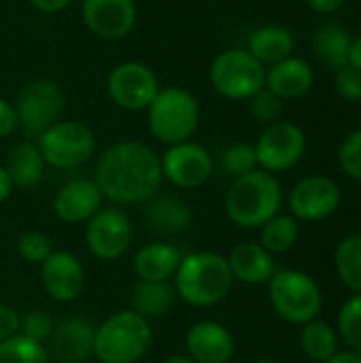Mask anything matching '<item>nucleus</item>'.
I'll list each match as a JSON object with an SVG mask.
<instances>
[{
  "mask_svg": "<svg viewBox=\"0 0 361 363\" xmlns=\"http://www.w3.org/2000/svg\"><path fill=\"white\" fill-rule=\"evenodd\" d=\"M228 264H230L234 281H240L247 285H266L277 272L272 253H268L262 245H255V242L238 245L230 253Z\"/></svg>",
  "mask_w": 361,
  "mask_h": 363,
  "instance_id": "nucleus-21",
  "label": "nucleus"
},
{
  "mask_svg": "<svg viewBox=\"0 0 361 363\" xmlns=\"http://www.w3.org/2000/svg\"><path fill=\"white\" fill-rule=\"evenodd\" d=\"M249 104H251V113L257 121H264V123H274L279 121L281 113H283V100L279 96H274L272 91H268L266 87L260 89L255 96L249 98Z\"/></svg>",
  "mask_w": 361,
  "mask_h": 363,
  "instance_id": "nucleus-36",
  "label": "nucleus"
},
{
  "mask_svg": "<svg viewBox=\"0 0 361 363\" xmlns=\"http://www.w3.org/2000/svg\"><path fill=\"white\" fill-rule=\"evenodd\" d=\"M81 19L94 36L119 40L134 30L138 6L136 0H81Z\"/></svg>",
  "mask_w": 361,
  "mask_h": 363,
  "instance_id": "nucleus-15",
  "label": "nucleus"
},
{
  "mask_svg": "<svg viewBox=\"0 0 361 363\" xmlns=\"http://www.w3.org/2000/svg\"><path fill=\"white\" fill-rule=\"evenodd\" d=\"M160 77L157 72L140 62V60H126L111 68L106 77V94L115 106L136 113L147 111L155 94L160 91Z\"/></svg>",
  "mask_w": 361,
  "mask_h": 363,
  "instance_id": "nucleus-10",
  "label": "nucleus"
},
{
  "mask_svg": "<svg viewBox=\"0 0 361 363\" xmlns=\"http://www.w3.org/2000/svg\"><path fill=\"white\" fill-rule=\"evenodd\" d=\"M40 279L47 296L60 304L77 300L85 287V270L70 251H53L40 264Z\"/></svg>",
  "mask_w": 361,
  "mask_h": 363,
  "instance_id": "nucleus-17",
  "label": "nucleus"
},
{
  "mask_svg": "<svg viewBox=\"0 0 361 363\" xmlns=\"http://www.w3.org/2000/svg\"><path fill=\"white\" fill-rule=\"evenodd\" d=\"M257 153V166L270 174L291 170L306 151V136L300 125L291 121L270 123L253 145Z\"/></svg>",
  "mask_w": 361,
  "mask_h": 363,
  "instance_id": "nucleus-11",
  "label": "nucleus"
},
{
  "mask_svg": "<svg viewBox=\"0 0 361 363\" xmlns=\"http://www.w3.org/2000/svg\"><path fill=\"white\" fill-rule=\"evenodd\" d=\"M300 347L313 362L326 363L338 353V336L332 325L323 321H309L300 332Z\"/></svg>",
  "mask_w": 361,
  "mask_h": 363,
  "instance_id": "nucleus-28",
  "label": "nucleus"
},
{
  "mask_svg": "<svg viewBox=\"0 0 361 363\" xmlns=\"http://www.w3.org/2000/svg\"><path fill=\"white\" fill-rule=\"evenodd\" d=\"M287 204L291 217L302 221H321L336 213L340 204V187L330 177L311 174L291 187Z\"/></svg>",
  "mask_w": 361,
  "mask_h": 363,
  "instance_id": "nucleus-14",
  "label": "nucleus"
},
{
  "mask_svg": "<svg viewBox=\"0 0 361 363\" xmlns=\"http://www.w3.org/2000/svg\"><path fill=\"white\" fill-rule=\"evenodd\" d=\"M51 332H53V319L43 313V311H32L28 313L21 323H19V334L45 345L49 338H51Z\"/></svg>",
  "mask_w": 361,
  "mask_h": 363,
  "instance_id": "nucleus-37",
  "label": "nucleus"
},
{
  "mask_svg": "<svg viewBox=\"0 0 361 363\" xmlns=\"http://www.w3.org/2000/svg\"><path fill=\"white\" fill-rule=\"evenodd\" d=\"M221 166L228 174H232L234 179L249 174L253 170H257V153L255 147L249 143H236L230 145L223 153H221Z\"/></svg>",
  "mask_w": 361,
  "mask_h": 363,
  "instance_id": "nucleus-32",
  "label": "nucleus"
},
{
  "mask_svg": "<svg viewBox=\"0 0 361 363\" xmlns=\"http://www.w3.org/2000/svg\"><path fill=\"white\" fill-rule=\"evenodd\" d=\"M228 363H232V362H228Z\"/></svg>",
  "mask_w": 361,
  "mask_h": 363,
  "instance_id": "nucleus-48",
  "label": "nucleus"
},
{
  "mask_svg": "<svg viewBox=\"0 0 361 363\" xmlns=\"http://www.w3.org/2000/svg\"><path fill=\"white\" fill-rule=\"evenodd\" d=\"M300 228L298 219L291 215H274L268 223L262 225V247L268 253H285L298 240Z\"/></svg>",
  "mask_w": 361,
  "mask_h": 363,
  "instance_id": "nucleus-30",
  "label": "nucleus"
},
{
  "mask_svg": "<svg viewBox=\"0 0 361 363\" xmlns=\"http://www.w3.org/2000/svg\"><path fill=\"white\" fill-rule=\"evenodd\" d=\"M36 145L47 166L57 170H74L94 157L96 134L83 121L60 119L36 138Z\"/></svg>",
  "mask_w": 361,
  "mask_h": 363,
  "instance_id": "nucleus-8",
  "label": "nucleus"
},
{
  "mask_svg": "<svg viewBox=\"0 0 361 363\" xmlns=\"http://www.w3.org/2000/svg\"><path fill=\"white\" fill-rule=\"evenodd\" d=\"M145 223L160 236L181 234L191 223V206L179 196H153L145 208Z\"/></svg>",
  "mask_w": 361,
  "mask_h": 363,
  "instance_id": "nucleus-22",
  "label": "nucleus"
},
{
  "mask_svg": "<svg viewBox=\"0 0 361 363\" xmlns=\"http://www.w3.org/2000/svg\"><path fill=\"white\" fill-rule=\"evenodd\" d=\"M334 264L340 281L355 294H361V234L340 240Z\"/></svg>",
  "mask_w": 361,
  "mask_h": 363,
  "instance_id": "nucleus-29",
  "label": "nucleus"
},
{
  "mask_svg": "<svg viewBox=\"0 0 361 363\" xmlns=\"http://www.w3.org/2000/svg\"><path fill=\"white\" fill-rule=\"evenodd\" d=\"M338 330L351 351L361 353V294L343 304L338 313Z\"/></svg>",
  "mask_w": 361,
  "mask_h": 363,
  "instance_id": "nucleus-33",
  "label": "nucleus"
},
{
  "mask_svg": "<svg viewBox=\"0 0 361 363\" xmlns=\"http://www.w3.org/2000/svg\"><path fill=\"white\" fill-rule=\"evenodd\" d=\"M153 347L151 323L138 313L119 311L96 328L94 355L102 363H136Z\"/></svg>",
  "mask_w": 361,
  "mask_h": 363,
  "instance_id": "nucleus-5",
  "label": "nucleus"
},
{
  "mask_svg": "<svg viewBox=\"0 0 361 363\" xmlns=\"http://www.w3.org/2000/svg\"><path fill=\"white\" fill-rule=\"evenodd\" d=\"M326 363H361V353L360 351H338Z\"/></svg>",
  "mask_w": 361,
  "mask_h": 363,
  "instance_id": "nucleus-44",
  "label": "nucleus"
},
{
  "mask_svg": "<svg viewBox=\"0 0 361 363\" xmlns=\"http://www.w3.org/2000/svg\"><path fill=\"white\" fill-rule=\"evenodd\" d=\"M315 83V70L304 57H285L266 70V83L264 87L285 100H298L306 96L313 89Z\"/></svg>",
  "mask_w": 361,
  "mask_h": 363,
  "instance_id": "nucleus-20",
  "label": "nucleus"
},
{
  "mask_svg": "<svg viewBox=\"0 0 361 363\" xmlns=\"http://www.w3.org/2000/svg\"><path fill=\"white\" fill-rule=\"evenodd\" d=\"M19 323H21L19 313L6 304H0V342L19 334Z\"/></svg>",
  "mask_w": 361,
  "mask_h": 363,
  "instance_id": "nucleus-40",
  "label": "nucleus"
},
{
  "mask_svg": "<svg viewBox=\"0 0 361 363\" xmlns=\"http://www.w3.org/2000/svg\"><path fill=\"white\" fill-rule=\"evenodd\" d=\"M49 342V357L57 363H85L94 355L96 325L79 315L66 317L53 325Z\"/></svg>",
  "mask_w": 361,
  "mask_h": 363,
  "instance_id": "nucleus-16",
  "label": "nucleus"
},
{
  "mask_svg": "<svg viewBox=\"0 0 361 363\" xmlns=\"http://www.w3.org/2000/svg\"><path fill=\"white\" fill-rule=\"evenodd\" d=\"M13 189H15V187H13L11 177H9L6 168L0 164V204H2L4 200H9V196H11V191H13Z\"/></svg>",
  "mask_w": 361,
  "mask_h": 363,
  "instance_id": "nucleus-43",
  "label": "nucleus"
},
{
  "mask_svg": "<svg viewBox=\"0 0 361 363\" xmlns=\"http://www.w3.org/2000/svg\"><path fill=\"white\" fill-rule=\"evenodd\" d=\"M187 357L196 363H228L234 355V338L230 330L217 321H200L185 336Z\"/></svg>",
  "mask_w": 361,
  "mask_h": 363,
  "instance_id": "nucleus-19",
  "label": "nucleus"
},
{
  "mask_svg": "<svg viewBox=\"0 0 361 363\" xmlns=\"http://www.w3.org/2000/svg\"><path fill=\"white\" fill-rule=\"evenodd\" d=\"M213 89L226 100H249L266 83V66L247 49L232 47L215 55L209 68Z\"/></svg>",
  "mask_w": 361,
  "mask_h": 363,
  "instance_id": "nucleus-7",
  "label": "nucleus"
},
{
  "mask_svg": "<svg viewBox=\"0 0 361 363\" xmlns=\"http://www.w3.org/2000/svg\"><path fill=\"white\" fill-rule=\"evenodd\" d=\"M164 363H196L191 357H187V355H172V357H168Z\"/></svg>",
  "mask_w": 361,
  "mask_h": 363,
  "instance_id": "nucleus-46",
  "label": "nucleus"
},
{
  "mask_svg": "<svg viewBox=\"0 0 361 363\" xmlns=\"http://www.w3.org/2000/svg\"><path fill=\"white\" fill-rule=\"evenodd\" d=\"M343 4H345V0H309V6L321 15H330V13L338 11Z\"/></svg>",
  "mask_w": 361,
  "mask_h": 363,
  "instance_id": "nucleus-42",
  "label": "nucleus"
},
{
  "mask_svg": "<svg viewBox=\"0 0 361 363\" xmlns=\"http://www.w3.org/2000/svg\"><path fill=\"white\" fill-rule=\"evenodd\" d=\"M177 302V291L168 281H138L132 289V311L151 319L166 317Z\"/></svg>",
  "mask_w": 361,
  "mask_h": 363,
  "instance_id": "nucleus-26",
  "label": "nucleus"
},
{
  "mask_svg": "<svg viewBox=\"0 0 361 363\" xmlns=\"http://www.w3.org/2000/svg\"><path fill=\"white\" fill-rule=\"evenodd\" d=\"M349 64L361 70V34H357L351 40V49H349Z\"/></svg>",
  "mask_w": 361,
  "mask_h": 363,
  "instance_id": "nucleus-45",
  "label": "nucleus"
},
{
  "mask_svg": "<svg viewBox=\"0 0 361 363\" xmlns=\"http://www.w3.org/2000/svg\"><path fill=\"white\" fill-rule=\"evenodd\" d=\"M0 363H51V357L45 345L23 334H15L0 342Z\"/></svg>",
  "mask_w": 361,
  "mask_h": 363,
  "instance_id": "nucleus-31",
  "label": "nucleus"
},
{
  "mask_svg": "<svg viewBox=\"0 0 361 363\" xmlns=\"http://www.w3.org/2000/svg\"><path fill=\"white\" fill-rule=\"evenodd\" d=\"M198 125L200 102L185 87H160L147 106V128L151 136L168 147L191 140Z\"/></svg>",
  "mask_w": 361,
  "mask_h": 363,
  "instance_id": "nucleus-4",
  "label": "nucleus"
},
{
  "mask_svg": "<svg viewBox=\"0 0 361 363\" xmlns=\"http://www.w3.org/2000/svg\"><path fill=\"white\" fill-rule=\"evenodd\" d=\"M253 363H277L274 359H257V362H253Z\"/></svg>",
  "mask_w": 361,
  "mask_h": 363,
  "instance_id": "nucleus-47",
  "label": "nucleus"
},
{
  "mask_svg": "<svg viewBox=\"0 0 361 363\" xmlns=\"http://www.w3.org/2000/svg\"><path fill=\"white\" fill-rule=\"evenodd\" d=\"M104 196L94 179L68 181L53 200V211L64 223H85L102 208Z\"/></svg>",
  "mask_w": 361,
  "mask_h": 363,
  "instance_id": "nucleus-18",
  "label": "nucleus"
},
{
  "mask_svg": "<svg viewBox=\"0 0 361 363\" xmlns=\"http://www.w3.org/2000/svg\"><path fill=\"white\" fill-rule=\"evenodd\" d=\"M336 91L340 98L349 100V102H360L361 100V70L355 66L347 64L343 68L336 70Z\"/></svg>",
  "mask_w": 361,
  "mask_h": 363,
  "instance_id": "nucleus-38",
  "label": "nucleus"
},
{
  "mask_svg": "<svg viewBox=\"0 0 361 363\" xmlns=\"http://www.w3.org/2000/svg\"><path fill=\"white\" fill-rule=\"evenodd\" d=\"M17 128H19V119H17L15 104L0 96V138L13 136Z\"/></svg>",
  "mask_w": 361,
  "mask_h": 363,
  "instance_id": "nucleus-39",
  "label": "nucleus"
},
{
  "mask_svg": "<svg viewBox=\"0 0 361 363\" xmlns=\"http://www.w3.org/2000/svg\"><path fill=\"white\" fill-rule=\"evenodd\" d=\"M353 36L343 23L328 21L323 23L313 38L315 55L330 68H343L349 64V49H351Z\"/></svg>",
  "mask_w": 361,
  "mask_h": 363,
  "instance_id": "nucleus-27",
  "label": "nucleus"
},
{
  "mask_svg": "<svg viewBox=\"0 0 361 363\" xmlns=\"http://www.w3.org/2000/svg\"><path fill=\"white\" fill-rule=\"evenodd\" d=\"M270 304L281 319L294 325L315 321L323 306V296L315 279L302 270H279L268 281Z\"/></svg>",
  "mask_w": 361,
  "mask_h": 363,
  "instance_id": "nucleus-6",
  "label": "nucleus"
},
{
  "mask_svg": "<svg viewBox=\"0 0 361 363\" xmlns=\"http://www.w3.org/2000/svg\"><path fill=\"white\" fill-rule=\"evenodd\" d=\"M283 189L274 174L257 168L232 181L226 194V213L238 228H262L279 215Z\"/></svg>",
  "mask_w": 361,
  "mask_h": 363,
  "instance_id": "nucleus-3",
  "label": "nucleus"
},
{
  "mask_svg": "<svg viewBox=\"0 0 361 363\" xmlns=\"http://www.w3.org/2000/svg\"><path fill=\"white\" fill-rule=\"evenodd\" d=\"M338 164L347 177L361 183V128L351 132L338 147Z\"/></svg>",
  "mask_w": 361,
  "mask_h": 363,
  "instance_id": "nucleus-35",
  "label": "nucleus"
},
{
  "mask_svg": "<svg viewBox=\"0 0 361 363\" xmlns=\"http://www.w3.org/2000/svg\"><path fill=\"white\" fill-rule=\"evenodd\" d=\"M183 255L170 242H149L134 255V274L138 281H168L174 277Z\"/></svg>",
  "mask_w": 361,
  "mask_h": 363,
  "instance_id": "nucleus-23",
  "label": "nucleus"
},
{
  "mask_svg": "<svg viewBox=\"0 0 361 363\" xmlns=\"http://www.w3.org/2000/svg\"><path fill=\"white\" fill-rule=\"evenodd\" d=\"M162 174L179 189H198L213 174V157L206 147L185 140L179 145H170L166 153L160 157Z\"/></svg>",
  "mask_w": 361,
  "mask_h": 363,
  "instance_id": "nucleus-13",
  "label": "nucleus"
},
{
  "mask_svg": "<svg viewBox=\"0 0 361 363\" xmlns=\"http://www.w3.org/2000/svg\"><path fill=\"white\" fill-rule=\"evenodd\" d=\"M134 240V228L130 217L117 208H100L89 221L85 230V242L89 251L102 262H115L128 253Z\"/></svg>",
  "mask_w": 361,
  "mask_h": 363,
  "instance_id": "nucleus-12",
  "label": "nucleus"
},
{
  "mask_svg": "<svg viewBox=\"0 0 361 363\" xmlns=\"http://www.w3.org/2000/svg\"><path fill=\"white\" fill-rule=\"evenodd\" d=\"M102 196L115 204L132 206L149 202L162 187L160 155L145 143L119 140L104 149L94 174Z\"/></svg>",
  "mask_w": 361,
  "mask_h": 363,
  "instance_id": "nucleus-1",
  "label": "nucleus"
},
{
  "mask_svg": "<svg viewBox=\"0 0 361 363\" xmlns=\"http://www.w3.org/2000/svg\"><path fill=\"white\" fill-rule=\"evenodd\" d=\"M247 51L264 66H272L291 55L294 36L285 26H277V23L260 26L249 34Z\"/></svg>",
  "mask_w": 361,
  "mask_h": 363,
  "instance_id": "nucleus-25",
  "label": "nucleus"
},
{
  "mask_svg": "<svg viewBox=\"0 0 361 363\" xmlns=\"http://www.w3.org/2000/svg\"><path fill=\"white\" fill-rule=\"evenodd\" d=\"M19 128L30 138H38L49 125L62 119L66 96L64 89L49 77H36L21 87L13 102Z\"/></svg>",
  "mask_w": 361,
  "mask_h": 363,
  "instance_id": "nucleus-9",
  "label": "nucleus"
},
{
  "mask_svg": "<svg viewBox=\"0 0 361 363\" xmlns=\"http://www.w3.org/2000/svg\"><path fill=\"white\" fill-rule=\"evenodd\" d=\"M17 251L26 262L40 266L55 249L47 234H43L38 230H28L17 238Z\"/></svg>",
  "mask_w": 361,
  "mask_h": 363,
  "instance_id": "nucleus-34",
  "label": "nucleus"
},
{
  "mask_svg": "<svg viewBox=\"0 0 361 363\" xmlns=\"http://www.w3.org/2000/svg\"><path fill=\"white\" fill-rule=\"evenodd\" d=\"M45 160L40 155V149L36 143L32 140H23V143H17L9 155H6V172L13 181V187L17 189H34L40 181H43V174H45Z\"/></svg>",
  "mask_w": 361,
  "mask_h": 363,
  "instance_id": "nucleus-24",
  "label": "nucleus"
},
{
  "mask_svg": "<svg viewBox=\"0 0 361 363\" xmlns=\"http://www.w3.org/2000/svg\"><path fill=\"white\" fill-rule=\"evenodd\" d=\"M234 285L228 257L213 251H196L183 255L174 272V291L185 304L209 308L226 300Z\"/></svg>",
  "mask_w": 361,
  "mask_h": 363,
  "instance_id": "nucleus-2",
  "label": "nucleus"
},
{
  "mask_svg": "<svg viewBox=\"0 0 361 363\" xmlns=\"http://www.w3.org/2000/svg\"><path fill=\"white\" fill-rule=\"evenodd\" d=\"M72 2L74 0H30V4L43 15H55L64 9H68Z\"/></svg>",
  "mask_w": 361,
  "mask_h": 363,
  "instance_id": "nucleus-41",
  "label": "nucleus"
}]
</instances>
